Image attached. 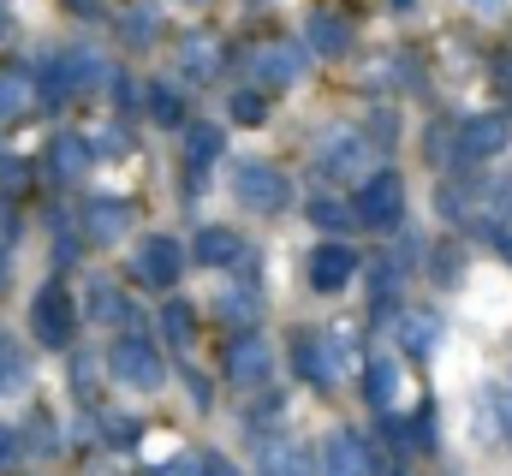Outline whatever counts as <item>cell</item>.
<instances>
[{"instance_id":"1","label":"cell","mask_w":512,"mask_h":476,"mask_svg":"<svg viewBox=\"0 0 512 476\" xmlns=\"http://www.w3.org/2000/svg\"><path fill=\"white\" fill-rule=\"evenodd\" d=\"M292 357H298V369H304L310 387H334V381L352 369V340H346V328H334V334H304Z\"/></svg>"},{"instance_id":"2","label":"cell","mask_w":512,"mask_h":476,"mask_svg":"<svg viewBox=\"0 0 512 476\" xmlns=\"http://www.w3.org/2000/svg\"><path fill=\"white\" fill-rule=\"evenodd\" d=\"M233 191H239V203L256 209V215H274V209H286V197H292V185H286V173H280L274 161H239V167H233Z\"/></svg>"},{"instance_id":"3","label":"cell","mask_w":512,"mask_h":476,"mask_svg":"<svg viewBox=\"0 0 512 476\" xmlns=\"http://www.w3.org/2000/svg\"><path fill=\"white\" fill-rule=\"evenodd\" d=\"M399 215H405V185H399V173H370L364 191H358V221L393 227Z\"/></svg>"},{"instance_id":"4","label":"cell","mask_w":512,"mask_h":476,"mask_svg":"<svg viewBox=\"0 0 512 476\" xmlns=\"http://www.w3.org/2000/svg\"><path fill=\"white\" fill-rule=\"evenodd\" d=\"M227 375H233V387H262V381L274 375V352H268V340L239 334V340L227 346Z\"/></svg>"},{"instance_id":"5","label":"cell","mask_w":512,"mask_h":476,"mask_svg":"<svg viewBox=\"0 0 512 476\" xmlns=\"http://www.w3.org/2000/svg\"><path fill=\"white\" fill-rule=\"evenodd\" d=\"M316 161H322V173H334V179H358V173L370 167V143H364L358 131H334V137H322Z\"/></svg>"},{"instance_id":"6","label":"cell","mask_w":512,"mask_h":476,"mask_svg":"<svg viewBox=\"0 0 512 476\" xmlns=\"http://www.w3.org/2000/svg\"><path fill=\"white\" fill-rule=\"evenodd\" d=\"M316 476H370V453L352 429H334L322 441V459H316Z\"/></svg>"},{"instance_id":"7","label":"cell","mask_w":512,"mask_h":476,"mask_svg":"<svg viewBox=\"0 0 512 476\" xmlns=\"http://www.w3.org/2000/svg\"><path fill=\"white\" fill-rule=\"evenodd\" d=\"M352 274H358L352 244H340V238H334V244H316V250H310V286H316V292H340Z\"/></svg>"},{"instance_id":"8","label":"cell","mask_w":512,"mask_h":476,"mask_svg":"<svg viewBox=\"0 0 512 476\" xmlns=\"http://www.w3.org/2000/svg\"><path fill=\"white\" fill-rule=\"evenodd\" d=\"M512 137V119L507 114H483L471 119V125H459V155L465 161H489V155H501Z\"/></svg>"},{"instance_id":"9","label":"cell","mask_w":512,"mask_h":476,"mask_svg":"<svg viewBox=\"0 0 512 476\" xmlns=\"http://www.w3.org/2000/svg\"><path fill=\"white\" fill-rule=\"evenodd\" d=\"M251 72L262 84H298L304 78V54L286 48V42H262V48H251Z\"/></svg>"},{"instance_id":"10","label":"cell","mask_w":512,"mask_h":476,"mask_svg":"<svg viewBox=\"0 0 512 476\" xmlns=\"http://www.w3.org/2000/svg\"><path fill=\"white\" fill-rule=\"evenodd\" d=\"M304 36H310V48H316V54H346V48H352V18L322 6V12H310V18H304Z\"/></svg>"},{"instance_id":"11","label":"cell","mask_w":512,"mask_h":476,"mask_svg":"<svg viewBox=\"0 0 512 476\" xmlns=\"http://www.w3.org/2000/svg\"><path fill=\"white\" fill-rule=\"evenodd\" d=\"M114 369H120V381H131V387H161V357L149 352V346H137V340H126L114 352Z\"/></svg>"},{"instance_id":"12","label":"cell","mask_w":512,"mask_h":476,"mask_svg":"<svg viewBox=\"0 0 512 476\" xmlns=\"http://www.w3.org/2000/svg\"><path fill=\"white\" fill-rule=\"evenodd\" d=\"M262 476H316L298 441H262Z\"/></svg>"},{"instance_id":"13","label":"cell","mask_w":512,"mask_h":476,"mask_svg":"<svg viewBox=\"0 0 512 476\" xmlns=\"http://www.w3.org/2000/svg\"><path fill=\"white\" fill-rule=\"evenodd\" d=\"M137 268H143L149 286H173V274H179V244H173V238H149L143 256H137Z\"/></svg>"},{"instance_id":"14","label":"cell","mask_w":512,"mask_h":476,"mask_svg":"<svg viewBox=\"0 0 512 476\" xmlns=\"http://www.w3.org/2000/svg\"><path fill=\"white\" fill-rule=\"evenodd\" d=\"M399 340H405V352L429 357L441 346V316H429V310H405L399 316Z\"/></svg>"},{"instance_id":"15","label":"cell","mask_w":512,"mask_h":476,"mask_svg":"<svg viewBox=\"0 0 512 476\" xmlns=\"http://www.w3.org/2000/svg\"><path fill=\"white\" fill-rule=\"evenodd\" d=\"M364 387H370V405H393V399H399V363H393V357L387 352H376L370 357V381H364Z\"/></svg>"},{"instance_id":"16","label":"cell","mask_w":512,"mask_h":476,"mask_svg":"<svg viewBox=\"0 0 512 476\" xmlns=\"http://www.w3.org/2000/svg\"><path fill=\"white\" fill-rule=\"evenodd\" d=\"M197 256H203V262H215V268H227V262H239V256H245V244L227 233V227H209V233L197 238Z\"/></svg>"},{"instance_id":"17","label":"cell","mask_w":512,"mask_h":476,"mask_svg":"<svg viewBox=\"0 0 512 476\" xmlns=\"http://www.w3.org/2000/svg\"><path fill=\"white\" fill-rule=\"evenodd\" d=\"M179 60H185V72H191V78H215V72H221V54H215V42H209V36H191Z\"/></svg>"},{"instance_id":"18","label":"cell","mask_w":512,"mask_h":476,"mask_svg":"<svg viewBox=\"0 0 512 476\" xmlns=\"http://www.w3.org/2000/svg\"><path fill=\"white\" fill-rule=\"evenodd\" d=\"M310 221H316L322 233H346V227L358 221V209H346L340 197H316V203H310Z\"/></svg>"},{"instance_id":"19","label":"cell","mask_w":512,"mask_h":476,"mask_svg":"<svg viewBox=\"0 0 512 476\" xmlns=\"http://www.w3.org/2000/svg\"><path fill=\"white\" fill-rule=\"evenodd\" d=\"M256 310H262V298L245 292V286H239V292H221V316H227V322H256Z\"/></svg>"},{"instance_id":"20","label":"cell","mask_w":512,"mask_h":476,"mask_svg":"<svg viewBox=\"0 0 512 476\" xmlns=\"http://www.w3.org/2000/svg\"><path fill=\"white\" fill-rule=\"evenodd\" d=\"M221 155V131L215 125H191V161H215Z\"/></svg>"},{"instance_id":"21","label":"cell","mask_w":512,"mask_h":476,"mask_svg":"<svg viewBox=\"0 0 512 476\" xmlns=\"http://www.w3.org/2000/svg\"><path fill=\"white\" fill-rule=\"evenodd\" d=\"M161 322H167V334H173L179 346L191 340V310H185V304H167V316H161Z\"/></svg>"},{"instance_id":"22","label":"cell","mask_w":512,"mask_h":476,"mask_svg":"<svg viewBox=\"0 0 512 476\" xmlns=\"http://www.w3.org/2000/svg\"><path fill=\"white\" fill-rule=\"evenodd\" d=\"M233 119H239V125H256V119H262V96H251V90H245V96L233 102Z\"/></svg>"},{"instance_id":"23","label":"cell","mask_w":512,"mask_h":476,"mask_svg":"<svg viewBox=\"0 0 512 476\" xmlns=\"http://www.w3.org/2000/svg\"><path fill=\"white\" fill-rule=\"evenodd\" d=\"M155 114L167 119V125H173V119H179V96H173V90H167V84H161V90H155Z\"/></svg>"},{"instance_id":"24","label":"cell","mask_w":512,"mask_h":476,"mask_svg":"<svg viewBox=\"0 0 512 476\" xmlns=\"http://www.w3.org/2000/svg\"><path fill=\"white\" fill-rule=\"evenodd\" d=\"M161 476H203V471H197L191 459H179V465H167V471H161Z\"/></svg>"},{"instance_id":"25","label":"cell","mask_w":512,"mask_h":476,"mask_svg":"<svg viewBox=\"0 0 512 476\" xmlns=\"http://www.w3.org/2000/svg\"><path fill=\"white\" fill-rule=\"evenodd\" d=\"M209 471H215V476H233V471H227V465H209Z\"/></svg>"},{"instance_id":"26","label":"cell","mask_w":512,"mask_h":476,"mask_svg":"<svg viewBox=\"0 0 512 476\" xmlns=\"http://www.w3.org/2000/svg\"><path fill=\"white\" fill-rule=\"evenodd\" d=\"M501 250H507V262H512V244H507V238H501Z\"/></svg>"}]
</instances>
